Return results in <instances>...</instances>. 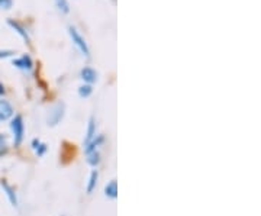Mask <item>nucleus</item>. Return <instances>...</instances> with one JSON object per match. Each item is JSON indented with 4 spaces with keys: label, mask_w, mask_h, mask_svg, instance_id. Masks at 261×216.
<instances>
[{
    "label": "nucleus",
    "mask_w": 261,
    "mask_h": 216,
    "mask_svg": "<svg viewBox=\"0 0 261 216\" xmlns=\"http://www.w3.org/2000/svg\"><path fill=\"white\" fill-rule=\"evenodd\" d=\"M87 157H89V164H90V166H97L99 161H100V154H99V151H92V152H89Z\"/></svg>",
    "instance_id": "f8f14e48"
},
{
    "label": "nucleus",
    "mask_w": 261,
    "mask_h": 216,
    "mask_svg": "<svg viewBox=\"0 0 261 216\" xmlns=\"http://www.w3.org/2000/svg\"><path fill=\"white\" fill-rule=\"evenodd\" d=\"M8 150V141H6V137L0 135V157L6 152Z\"/></svg>",
    "instance_id": "dca6fc26"
},
{
    "label": "nucleus",
    "mask_w": 261,
    "mask_h": 216,
    "mask_svg": "<svg viewBox=\"0 0 261 216\" xmlns=\"http://www.w3.org/2000/svg\"><path fill=\"white\" fill-rule=\"evenodd\" d=\"M96 138V123H94L93 118H90L89 125H87V132H86V138H84V144L87 145L89 142H92Z\"/></svg>",
    "instance_id": "39448f33"
},
{
    "label": "nucleus",
    "mask_w": 261,
    "mask_h": 216,
    "mask_svg": "<svg viewBox=\"0 0 261 216\" xmlns=\"http://www.w3.org/2000/svg\"><path fill=\"white\" fill-rule=\"evenodd\" d=\"M13 116V107L8 100H0V122L8 121Z\"/></svg>",
    "instance_id": "20e7f679"
},
{
    "label": "nucleus",
    "mask_w": 261,
    "mask_h": 216,
    "mask_svg": "<svg viewBox=\"0 0 261 216\" xmlns=\"http://www.w3.org/2000/svg\"><path fill=\"white\" fill-rule=\"evenodd\" d=\"M10 128L13 131V140H15V145L19 147L23 140V132H25V126H23V119L22 116H15V119L10 123Z\"/></svg>",
    "instance_id": "f03ea898"
},
{
    "label": "nucleus",
    "mask_w": 261,
    "mask_h": 216,
    "mask_svg": "<svg viewBox=\"0 0 261 216\" xmlns=\"http://www.w3.org/2000/svg\"><path fill=\"white\" fill-rule=\"evenodd\" d=\"M3 92H5V89H3V86L0 83V94H3Z\"/></svg>",
    "instance_id": "6ab92c4d"
},
{
    "label": "nucleus",
    "mask_w": 261,
    "mask_h": 216,
    "mask_svg": "<svg viewBox=\"0 0 261 216\" xmlns=\"http://www.w3.org/2000/svg\"><path fill=\"white\" fill-rule=\"evenodd\" d=\"M13 66L18 67V68H22V70H31L32 68V61H31V58L28 56H23L18 58V60H15Z\"/></svg>",
    "instance_id": "0eeeda50"
},
{
    "label": "nucleus",
    "mask_w": 261,
    "mask_h": 216,
    "mask_svg": "<svg viewBox=\"0 0 261 216\" xmlns=\"http://www.w3.org/2000/svg\"><path fill=\"white\" fill-rule=\"evenodd\" d=\"M79 94H80L82 97L90 96V94H92V87H90V86H82V87L79 89Z\"/></svg>",
    "instance_id": "2eb2a0df"
},
{
    "label": "nucleus",
    "mask_w": 261,
    "mask_h": 216,
    "mask_svg": "<svg viewBox=\"0 0 261 216\" xmlns=\"http://www.w3.org/2000/svg\"><path fill=\"white\" fill-rule=\"evenodd\" d=\"M9 25H10V26H12V28L15 29V31H16L19 35L23 38L25 41H28L29 38H28V34H27V31L22 28V26H20L19 23H16V22H13V20H9Z\"/></svg>",
    "instance_id": "1a4fd4ad"
},
{
    "label": "nucleus",
    "mask_w": 261,
    "mask_h": 216,
    "mask_svg": "<svg viewBox=\"0 0 261 216\" xmlns=\"http://www.w3.org/2000/svg\"><path fill=\"white\" fill-rule=\"evenodd\" d=\"M56 5L57 8L61 10L63 13H68L70 12V6H68V2L67 0H56Z\"/></svg>",
    "instance_id": "4468645a"
},
{
    "label": "nucleus",
    "mask_w": 261,
    "mask_h": 216,
    "mask_svg": "<svg viewBox=\"0 0 261 216\" xmlns=\"http://www.w3.org/2000/svg\"><path fill=\"white\" fill-rule=\"evenodd\" d=\"M97 177H99L97 171H93L92 176H90V180H89V186H87V192H89V193L93 192L94 186H96V183H97Z\"/></svg>",
    "instance_id": "ddd939ff"
},
{
    "label": "nucleus",
    "mask_w": 261,
    "mask_h": 216,
    "mask_svg": "<svg viewBox=\"0 0 261 216\" xmlns=\"http://www.w3.org/2000/svg\"><path fill=\"white\" fill-rule=\"evenodd\" d=\"M12 56V52H0V57H8Z\"/></svg>",
    "instance_id": "a211bd4d"
},
{
    "label": "nucleus",
    "mask_w": 261,
    "mask_h": 216,
    "mask_svg": "<svg viewBox=\"0 0 261 216\" xmlns=\"http://www.w3.org/2000/svg\"><path fill=\"white\" fill-rule=\"evenodd\" d=\"M2 186H3V188L6 190V195H8V198H9V200L12 202V205H13V206H16V205H18V200H16V195L13 193V190H12L6 183H2Z\"/></svg>",
    "instance_id": "9b49d317"
},
{
    "label": "nucleus",
    "mask_w": 261,
    "mask_h": 216,
    "mask_svg": "<svg viewBox=\"0 0 261 216\" xmlns=\"http://www.w3.org/2000/svg\"><path fill=\"white\" fill-rule=\"evenodd\" d=\"M12 5H13L12 0H0V8H3V9H10Z\"/></svg>",
    "instance_id": "f3484780"
},
{
    "label": "nucleus",
    "mask_w": 261,
    "mask_h": 216,
    "mask_svg": "<svg viewBox=\"0 0 261 216\" xmlns=\"http://www.w3.org/2000/svg\"><path fill=\"white\" fill-rule=\"evenodd\" d=\"M82 78H83L84 82H87V83H94L97 80V73L94 71L93 68L86 67V68L82 70Z\"/></svg>",
    "instance_id": "423d86ee"
},
{
    "label": "nucleus",
    "mask_w": 261,
    "mask_h": 216,
    "mask_svg": "<svg viewBox=\"0 0 261 216\" xmlns=\"http://www.w3.org/2000/svg\"><path fill=\"white\" fill-rule=\"evenodd\" d=\"M63 115H64V104H57L51 109L49 112V116H48V123L49 125H57L63 119Z\"/></svg>",
    "instance_id": "7ed1b4c3"
},
{
    "label": "nucleus",
    "mask_w": 261,
    "mask_h": 216,
    "mask_svg": "<svg viewBox=\"0 0 261 216\" xmlns=\"http://www.w3.org/2000/svg\"><path fill=\"white\" fill-rule=\"evenodd\" d=\"M68 34H70V37L73 39V44L77 47V49H79L86 58H89L90 51H89V47H87V44H86V39H84V38L77 32V29L73 28V26L68 28Z\"/></svg>",
    "instance_id": "f257e3e1"
},
{
    "label": "nucleus",
    "mask_w": 261,
    "mask_h": 216,
    "mask_svg": "<svg viewBox=\"0 0 261 216\" xmlns=\"http://www.w3.org/2000/svg\"><path fill=\"white\" fill-rule=\"evenodd\" d=\"M105 195L111 199H115L116 196H118V184H116V181H115V180H112V181L105 187Z\"/></svg>",
    "instance_id": "6e6552de"
},
{
    "label": "nucleus",
    "mask_w": 261,
    "mask_h": 216,
    "mask_svg": "<svg viewBox=\"0 0 261 216\" xmlns=\"http://www.w3.org/2000/svg\"><path fill=\"white\" fill-rule=\"evenodd\" d=\"M34 150L37 152L38 157H41V155H44V152L47 151V145L42 144L39 140H35V141H34Z\"/></svg>",
    "instance_id": "9d476101"
}]
</instances>
